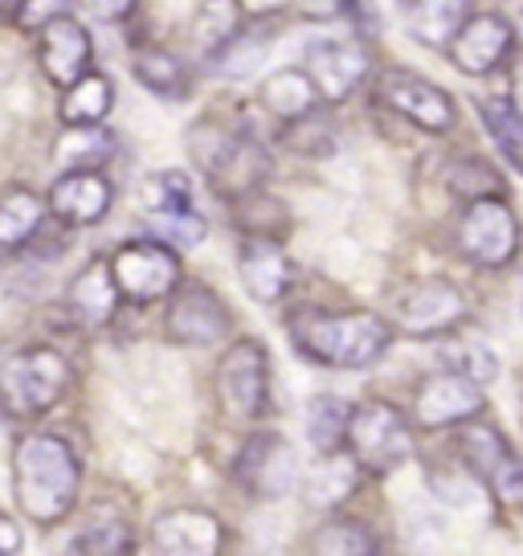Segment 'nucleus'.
Listing matches in <instances>:
<instances>
[{
  "label": "nucleus",
  "mask_w": 523,
  "mask_h": 556,
  "mask_svg": "<svg viewBox=\"0 0 523 556\" xmlns=\"http://www.w3.org/2000/svg\"><path fill=\"white\" fill-rule=\"evenodd\" d=\"M82 463L62 434H25L13 451V495L34 523L66 520L78 504Z\"/></svg>",
  "instance_id": "1"
},
{
  "label": "nucleus",
  "mask_w": 523,
  "mask_h": 556,
  "mask_svg": "<svg viewBox=\"0 0 523 556\" xmlns=\"http://www.w3.org/2000/svg\"><path fill=\"white\" fill-rule=\"evenodd\" d=\"M291 344L311 365L372 368L393 344V324L372 312H303L291 319Z\"/></svg>",
  "instance_id": "2"
},
{
  "label": "nucleus",
  "mask_w": 523,
  "mask_h": 556,
  "mask_svg": "<svg viewBox=\"0 0 523 556\" xmlns=\"http://www.w3.org/2000/svg\"><path fill=\"white\" fill-rule=\"evenodd\" d=\"M192 160L196 168L209 176V185L229 201H242L250 192L262 189V180L270 176V156L262 152V143L250 136H238L217 123H201L192 127Z\"/></svg>",
  "instance_id": "3"
},
{
  "label": "nucleus",
  "mask_w": 523,
  "mask_h": 556,
  "mask_svg": "<svg viewBox=\"0 0 523 556\" xmlns=\"http://www.w3.org/2000/svg\"><path fill=\"white\" fill-rule=\"evenodd\" d=\"M71 384V365L58 348L29 344L4 361V409L9 417H37L53 409Z\"/></svg>",
  "instance_id": "4"
},
{
  "label": "nucleus",
  "mask_w": 523,
  "mask_h": 556,
  "mask_svg": "<svg viewBox=\"0 0 523 556\" xmlns=\"http://www.w3.org/2000/svg\"><path fill=\"white\" fill-rule=\"evenodd\" d=\"M454 242L458 254L471 258L474 266H487V270H503L520 254V222L507 205L503 197H474L467 201L458 229H454Z\"/></svg>",
  "instance_id": "5"
},
{
  "label": "nucleus",
  "mask_w": 523,
  "mask_h": 556,
  "mask_svg": "<svg viewBox=\"0 0 523 556\" xmlns=\"http://www.w3.org/2000/svg\"><path fill=\"white\" fill-rule=\"evenodd\" d=\"M348 454L372 475H388L413 454V434L401 409L384 405V401H365L352 409L348 421Z\"/></svg>",
  "instance_id": "6"
},
{
  "label": "nucleus",
  "mask_w": 523,
  "mask_h": 556,
  "mask_svg": "<svg viewBox=\"0 0 523 556\" xmlns=\"http://www.w3.org/2000/svg\"><path fill=\"white\" fill-rule=\"evenodd\" d=\"M217 397L242 421L266 414V405H270V356L258 340L229 344L221 368H217Z\"/></svg>",
  "instance_id": "7"
},
{
  "label": "nucleus",
  "mask_w": 523,
  "mask_h": 556,
  "mask_svg": "<svg viewBox=\"0 0 523 556\" xmlns=\"http://www.w3.org/2000/svg\"><path fill=\"white\" fill-rule=\"evenodd\" d=\"M462 315H467V295H462L458 282H450V278H413L397 295L393 324L405 336L425 340V336L450 331Z\"/></svg>",
  "instance_id": "8"
},
{
  "label": "nucleus",
  "mask_w": 523,
  "mask_h": 556,
  "mask_svg": "<svg viewBox=\"0 0 523 556\" xmlns=\"http://www.w3.org/2000/svg\"><path fill=\"white\" fill-rule=\"evenodd\" d=\"M233 479L254 500H282L295 486V446L279 430H258L233 458Z\"/></svg>",
  "instance_id": "9"
},
{
  "label": "nucleus",
  "mask_w": 523,
  "mask_h": 556,
  "mask_svg": "<svg viewBox=\"0 0 523 556\" xmlns=\"http://www.w3.org/2000/svg\"><path fill=\"white\" fill-rule=\"evenodd\" d=\"M377 99H381L388 111H397L401 119H409L421 131H450L458 111H454V99L446 90L421 78V74H409V70H384L377 78Z\"/></svg>",
  "instance_id": "10"
},
{
  "label": "nucleus",
  "mask_w": 523,
  "mask_h": 556,
  "mask_svg": "<svg viewBox=\"0 0 523 556\" xmlns=\"http://www.w3.org/2000/svg\"><path fill=\"white\" fill-rule=\"evenodd\" d=\"M111 266H115L123 299L131 303H160L180 282V258L164 242H127Z\"/></svg>",
  "instance_id": "11"
},
{
  "label": "nucleus",
  "mask_w": 523,
  "mask_h": 556,
  "mask_svg": "<svg viewBox=\"0 0 523 556\" xmlns=\"http://www.w3.org/2000/svg\"><path fill=\"white\" fill-rule=\"evenodd\" d=\"M458 451H462V463H467L503 504H523V463L515 458L511 442H507L495 426H467V430L458 434Z\"/></svg>",
  "instance_id": "12"
},
{
  "label": "nucleus",
  "mask_w": 523,
  "mask_h": 556,
  "mask_svg": "<svg viewBox=\"0 0 523 556\" xmlns=\"http://www.w3.org/2000/svg\"><path fill=\"white\" fill-rule=\"evenodd\" d=\"M229 328H233V315L229 307L217 299V291H209L205 282H189L180 287L164 312V331L173 336L176 344H192V348H205L226 340Z\"/></svg>",
  "instance_id": "13"
},
{
  "label": "nucleus",
  "mask_w": 523,
  "mask_h": 556,
  "mask_svg": "<svg viewBox=\"0 0 523 556\" xmlns=\"http://www.w3.org/2000/svg\"><path fill=\"white\" fill-rule=\"evenodd\" d=\"M483 384L467 377V372H434L418 384V401H413V417L421 430H442V426H458L467 417L483 414Z\"/></svg>",
  "instance_id": "14"
},
{
  "label": "nucleus",
  "mask_w": 523,
  "mask_h": 556,
  "mask_svg": "<svg viewBox=\"0 0 523 556\" xmlns=\"http://www.w3.org/2000/svg\"><path fill=\"white\" fill-rule=\"evenodd\" d=\"M238 275H242V287L250 291V299L258 303H279L291 282H295V262L282 250L279 238L270 233H250L238 245Z\"/></svg>",
  "instance_id": "15"
},
{
  "label": "nucleus",
  "mask_w": 523,
  "mask_h": 556,
  "mask_svg": "<svg viewBox=\"0 0 523 556\" xmlns=\"http://www.w3.org/2000/svg\"><path fill=\"white\" fill-rule=\"evenodd\" d=\"M511 46H515V25L503 13H474L462 25V34L454 37L450 58L462 74L483 78V74H495V70L503 66Z\"/></svg>",
  "instance_id": "16"
},
{
  "label": "nucleus",
  "mask_w": 523,
  "mask_h": 556,
  "mask_svg": "<svg viewBox=\"0 0 523 556\" xmlns=\"http://www.w3.org/2000/svg\"><path fill=\"white\" fill-rule=\"evenodd\" d=\"M90 34L87 25H78L71 13L53 17L50 25H41V41H37V62L46 70L53 87H74L82 74H90Z\"/></svg>",
  "instance_id": "17"
},
{
  "label": "nucleus",
  "mask_w": 523,
  "mask_h": 556,
  "mask_svg": "<svg viewBox=\"0 0 523 556\" xmlns=\"http://www.w3.org/2000/svg\"><path fill=\"white\" fill-rule=\"evenodd\" d=\"M368 50L356 41H311L307 46V74L315 78L328 103H344L368 78Z\"/></svg>",
  "instance_id": "18"
},
{
  "label": "nucleus",
  "mask_w": 523,
  "mask_h": 556,
  "mask_svg": "<svg viewBox=\"0 0 523 556\" xmlns=\"http://www.w3.org/2000/svg\"><path fill=\"white\" fill-rule=\"evenodd\" d=\"M152 544H156V553L173 556H213L226 544V528L201 507H173L152 528Z\"/></svg>",
  "instance_id": "19"
},
{
  "label": "nucleus",
  "mask_w": 523,
  "mask_h": 556,
  "mask_svg": "<svg viewBox=\"0 0 523 556\" xmlns=\"http://www.w3.org/2000/svg\"><path fill=\"white\" fill-rule=\"evenodd\" d=\"M111 201H115L111 180L99 173H90V168L62 173L50 189L53 217L66 222V226H94V222H103L106 213H111Z\"/></svg>",
  "instance_id": "20"
},
{
  "label": "nucleus",
  "mask_w": 523,
  "mask_h": 556,
  "mask_svg": "<svg viewBox=\"0 0 523 556\" xmlns=\"http://www.w3.org/2000/svg\"><path fill=\"white\" fill-rule=\"evenodd\" d=\"M119 278H115V266L103 258L87 262L78 275L71 278V287H66V303H71V312L90 324V328H99V324H111V315L119 307Z\"/></svg>",
  "instance_id": "21"
},
{
  "label": "nucleus",
  "mask_w": 523,
  "mask_h": 556,
  "mask_svg": "<svg viewBox=\"0 0 523 556\" xmlns=\"http://www.w3.org/2000/svg\"><path fill=\"white\" fill-rule=\"evenodd\" d=\"M319 99H323V94H319L315 78L307 74V66H303V70H295V66L275 70V74H270V78L262 83V90H258V103L282 123L311 119L315 106H319Z\"/></svg>",
  "instance_id": "22"
},
{
  "label": "nucleus",
  "mask_w": 523,
  "mask_h": 556,
  "mask_svg": "<svg viewBox=\"0 0 523 556\" xmlns=\"http://www.w3.org/2000/svg\"><path fill=\"white\" fill-rule=\"evenodd\" d=\"M471 17V0H409V9H405L409 34L430 50L454 46V37L462 34V25Z\"/></svg>",
  "instance_id": "23"
},
{
  "label": "nucleus",
  "mask_w": 523,
  "mask_h": 556,
  "mask_svg": "<svg viewBox=\"0 0 523 556\" xmlns=\"http://www.w3.org/2000/svg\"><path fill=\"white\" fill-rule=\"evenodd\" d=\"M242 0H205L192 17V41H196V53L217 62L221 53L238 41V21H242Z\"/></svg>",
  "instance_id": "24"
},
{
  "label": "nucleus",
  "mask_w": 523,
  "mask_h": 556,
  "mask_svg": "<svg viewBox=\"0 0 523 556\" xmlns=\"http://www.w3.org/2000/svg\"><path fill=\"white\" fill-rule=\"evenodd\" d=\"M115 106V87L106 74H82L74 87H66L58 115L66 127H82V123H103Z\"/></svg>",
  "instance_id": "25"
},
{
  "label": "nucleus",
  "mask_w": 523,
  "mask_h": 556,
  "mask_svg": "<svg viewBox=\"0 0 523 556\" xmlns=\"http://www.w3.org/2000/svg\"><path fill=\"white\" fill-rule=\"evenodd\" d=\"M46 205H50V201H41L34 189L4 192V201H0V245H4L9 254L21 250L29 238H37L41 217H46Z\"/></svg>",
  "instance_id": "26"
},
{
  "label": "nucleus",
  "mask_w": 523,
  "mask_h": 556,
  "mask_svg": "<svg viewBox=\"0 0 523 556\" xmlns=\"http://www.w3.org/2000/svg\"><path fill=\"white\" fill-rule=\"evenodd\" d=\"M360 463L356 458H340L335 451L323 454V463H315V470L307 475V504L311 507H335L344 504L356 483H360Z\"/></svg>",
  "instance_id": "27"
},
{
  "label": "nucleus",
  "mask_w": 523,
  "mask_h": 556,
  "mask_svg": "<svg viewBox=\"0 0 523 556\" xmlns=\"http://www.w3.org/2000/svg\"><path fill=\"white\" fill-rule=\"evenodd\" d=\"M131 70H136V78H140L156 99H184V94H189V70L180 66V58H176L173 50H164V46L140 50L136 62H131Z\"/></svg>",
  "instance_id": "28"
},
{
  "label": "nucleus",
  "mask_w": 523,
  "mask_h": 556,
  "mask_svg": "<svg viewBox=\"0 0 523 556\" xmlns=\"http://www.w3.org/2000/svg\"><path fill=\"white\" fill-rule=\"evenodd\" d=\"M115 148V136L103 131L99 123H82V127H71L66 136L53 143V160L71 173V168H99Z\"/></svg>",
  "instance_id": "29"
},
{
  "label": "nucleus",
  "mask_w": 523,
  "mask_h": 556,
  "mask_svg": "<svg viewBox=\"0 0 523 556\" xmlns=\"http://www.w3.org/2000/svg\"><path fill=\"white\" fill-rule=\"evenodd\" d=\"M348 421H352V405H344L340 397H315L307 405V438L315 442V451L328 454L348 446Z\"/></svg>",
  "instance_id": "30"
},
{
  "label": "nucleus",
  "mask_w": 523,
  "mask_h": 556,
  "mask_svg": "<svg viewBox=\"0 0 523 556\" xmlns=\"http://www.w3.org/2000/svg\"><path fill=\"white\" fill-rule=\"evenodd\" d=\"M140 208L152 217H164V213H180V208H192V180L184 173H156L140 185Z\"/></svg>",
  "instance_id": "31"
},
{
  "label": "nucleus",
  "mask_w": 523,
  "mask_h": 556,
  "mask_svg": "<svg viewBox=\"0 0 523 556\" xmlns=\"http://www.w3.org/2000/svg\"><path fill=\"white\" fill-rule=\"evenodd\" d=\"M479 115H483V123L490 127L495 143L520 164V173H523V111L520 106L511 103V99H483V103H479Z\"/></svg>",
  "instance_id": "32"
},
{
  "label": "nucleus",
  "mask_w": 523,
  "mask_h": 556,
  "mask_svg": "<svg viewBox=\"0 0 523 556\" xmlns=\"http://www.w3.org/2000/svg\"><path fill=\"white\" fill-rule=\"evenodd\" d=\"M315 553H377L381 544L368 532V523L360 520H332L323 523L311 540Z\"/></svg>",
  "instance_id": "33"
},
{
  "label": "nucleus",
  "mask_w": 523,
  "mask_h": 556,
  "mask_svg": "<svg viewBox=\"0 0 523 556\" xmlns=\"http://www.w3.org/2000/svg\"><path fill=\"white\" fill-rule=\"evenodd\" d=\"M152 229H156L164 242L173 245H201L205 242V217L196 208H180V213H164V217H152Z\"/></svg>",
  "instance_id": "34"
},
{
  "label": "nucleus",
  "mask_w": 523,
  "mask_h": 556,
  "mask_svg": "<svg viewBox=\"0 0 523 556\" xmlns=\"http://www.w3.org/2000/svg\"><path fill=\"white\" fill-rule=\"evenodd\" d=\"M450 361H458L454 368L474 377L479 384H487L499 377V356H495L487 344H479V340H458V344L450 348Z\"/></svg>",
  "instance_id": "35"
},
{
  "label": "nucleus",
  "mask_w": 523,
  "mask_h": 556,
  "mask_svg": "<svg viewBox=\"0 0 523 556\" xmlns=\"http://www.w3.org/2000/svg\"><path fill=\"white\" fill-rule=\"evenodd\" d=\"M131 528L123 520H115V523H90L87 528V536L78 540L74 548L78 553H131Z\"/></svg>",
  "instance_id": "36"
},
{
  "label": "nucleus",
  "mask_w": 523,
  "mask_h": 556,
  "mask_svg": "<svg viewBox=\"0 0 523 556\" xmlns=\"http://www.w3.org/2000/svg\"><path fill=\"white\" fill-rule=\"evenodd\" d=\"M62 4H71V0H25L13 21H17L21 29H41V25H50L53 17H62Z\"/></svg>",
  "instance_id": "37"
},
{
  "label": "nucleus",
  "mask_w": 523,
  "mask_h": 556,
  "mask_svg": "<svg viewBox=\"0 0 523 556\" xmlns=\"http://www.w3.org/2000/svg\"><path fill=\"white\" fill-rule=\"evenodd\" d=\"M82 4H87L99 21H123L136 9V0H82Z\"/></svg>",
  "instance_id": "38"
},
{
  "label": "nucleus",
  "mask_w": 523,
  "mask_h": 556,
  "mask_svg": "<svg viewBox=\"0 0 523 556\" xmlns=\"http://www.w3.org/2000/svg\"><path fill=\"white\" fill-rule=\"evenodd\" d=\"M291 0H242L245 13H254V17H262V13H279V9H286Z\"/></svg>",
  "instance_id": "39"
},
{
  "label": "nucleus",
  "mask_w": 523,
  "mask_h": 556,
  "mask_svg": "<svg viewBox=\"0 0 523 556\" xmlns=\"http://www.w3.org/2000/svg\"><path fill=\"white\" fill-rule=\"evenodd\" d=\"M0 536H4V553H17V548H21V540H17V523L9 520V516L0 520Z\"/></svg>",
  "instance_id": "40"
},
{
  "label": "nucleus",
  "mask_w": 523,
  "mask_h": 556,
  "mask_svg": "<svg viewBox=\"0 0 523 556\" xmlns=\"http://www.w3.org/2000/svg\"><path fill=\"white\" fill-rule=\"evenodd\" d=\"M21 4H25V0H4V13H9V17H13V13H17Z\"/></svg>",
  "instance_id": "41"
}]
</instances>
